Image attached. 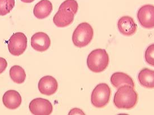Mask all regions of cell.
I'll return each instance as SVG.
<instances>
[{"mask_svg": "<svg viewBox=\"0 0 154 115\" xmlns=\"http://www.w3.org/2000/svg\"><path fill=\"white\" fill-rule=\"evenodd\" d=\"M137 25L133 19L129 16H124L118 20V29L124 36H133L137 32Z\"/></svg>", "mask_w": 154, "mask_h": 115, "instance_id": "30bf717a", "label": "cell"}, {"mask_svg": "<svg viewBox=\"0 0 154 115\" xmlns=\"http://www.w3.org/2000/svg\"><path fill=\"white\" fill-rule=\"evenodd\" d=\"M74 16L70 12L59 9L53 17V22L58 27H66L73 23Z\"/></svg>", "mask_w": 154, "mask_h": 115, "instance_id": "4fadbf2b", "label": "cell"}, {"mask_svg": "<svg viewBox=\"0 0 154 115\" xmlns=\"http://www.w3.org/2000/svg\"><path fill=\"white\" fill-rule=\"evenodd\" d=\"M27 37L23 33H15L9 40L8 49L10 53L17 56L23 54L27 49Z\"/></svg>", "mask_w": 154, "mask_h": 115, "instance_id": "5b68a950", "label": "cell"}, {"mask_svg": "<svg viewBox=\"0 0 154 115\" xmlns=\"http://www.w3.org/2000/svg\"><path fill=\"white\" fill-rule=\"evenodd\" d=\"M4 106L10 110H15L22 103V97L17 91L10 90L5 92L2 97Z\"/></svg>", "mask_w": 154, "mask_h": 115, "instance_id": "8fae6325", "label": "cell"}, {"mask_svg": "<svg viewBox=\"0 0 154 115\" xmlns=\"http://www.w3.org/2000/svg\"><path fill=\"white\" fill-rule=\"evenodd\" d=\"M15 6V0H0V15L9 14Z\"/></svg>", "mask_w": 154, "mask_h": 115, "instance_id": "ac0fdd59", "label": "cell"}, {"mask_svg": "<svg viewBox=\"0 0 154 115\" xmlns=\"http://www.w3.org/2000/svg\"><path fill=\"white\" fill-rule=\"evenodd\" d=\"M154 45L152 44L150 45L145 51V60L146 62L152 66L154 65Z\"/></svg>", "mask_w": 154, "mask_h": 115, "instance_id": "d6986e66", "label": "cell"}, {"mask_svg": "<svg viewBox=\"0 0 154 115\" xmlns=\"http://www.w3.org/2000/svg\"><path fill=\"white\" fill-rule=\"evenodd\" d=\"M8 63L6 60L4 58L0 57V74H2L6 69Z\"/></svg>", "mask_w": 154, "mask_h": 115, "instance_id": "ffe728a7", "label": "cell"}, {"mask_svg": "<svg viewBox=\"0 0 154 115\" xmlns=\"http://www.w3.org/2000/svg\"><path fill=\"white\" fill-rule=\"evenodd\" d=\"M109 56L106 50L97 49L92 51L87 58V65L91 72L100 73L108 67Z\"/></svg>", "mask_w": 154, "mask_h": 115, "instance_id": "7a4b0ae2", "label": "cell"}, {"mask_svg": "<svg viewBox=\"0 0 154 115\" xmlns=\"http://www.w3.org/2000/svg\"><path fill=\"white\" fill-rule=\"evenodd\" d=\"M38 88L42 94L50 96L54 94L57 91L58 83L57 80L53 76H46L40 80Z\"/></svg>", "mask_w": 154, "mask_h": 115, "instance_id": "ba28073f", "label": "cell"}, {"mask_svg": "<svg viewBox=\"0 0 154 115\" xmlns=\"http://www.w3.org/2000/svg\"><path fill=\"white\" fill-rule=\"evenodd\" d=\"M9 74L11 79L18 84L23 83L26 78V74L24 69L18 65L11 67Z\"/></svg>", "mask_w": 154, "mask_h": 115, "instance_id": "2e32d148", "label": "cell"}, {"mask_svg": "<svg viewBox=\"0 0 154 115\" xmlns=\"http://www.w3.org/2000/svg\"><path fill=\"white\" fill-rule=\"evenodd\" d=\"M53 11V5L49 0H41L33 9V14L36 18L43 19L48 17Z\"/></svg>", "mask_w": 154, "mask_h": 115, "instance_id": "7c38bea8", "label": "cell"}, {"mask_svg": "<svg viewBox=\"0 0 154 115\" xmlns=\"http://www.w3.org/2000/svg\"><path fill=\"white\" fill-rule=\"evenodd\" d=\"M138 79L141 86L147 89L154 88V71L145 68L138 74Z\"/></svg>", "mask_w": 154, "mask_h": 115, "instance_id": "9a60e30c", "label": "cell"}, {"mask_svg": "<svg viewBox=\"0 0 154 115\" xmlns=\"http://www.w3.org/2000/svg\"><path fill=\"white\" fill-rule=\"evenodd\" d=\"M59 9L70 12L75 15L78 11L79 5L76 0H66L60 5Z\"/></svg>", "mask_w": 154, "mask_h": 115, "instance_id": "e0dca14e", "label": "cell"}, {"mask_svg": "<svg viewBox=\"0 0 154 115\" xmlns=\"http://www.w3.org/2000/svg\"><path fill=\"white\" fill-rule=\"evenodd\" d=\"M137 19L142 27L146 29L154 28V6L145 5L140 7L137 12Z\"/></svg>", "mask_w": 154, "mask_h": 115, "instance_id": "8992f818", "label": "cell"}, {"mask_svg": "<svg viewBox=\"0 0 154 115\" xmlns=\"http://www.w3.org/2000/svg\"><path fill=\"white\" fill-rule=\"evenodd\" d=\"M85 115V113L83 112V111H82L81 110L79 109V108H74L73 110H71V111L69 112V113H68V115Z\"/></svg>", "mask_w": 154, "mask_h": 115, "instance_id": "44dd1931", "label": "cell"}, {"mask_svg": "<svg viewBox=\"0 0 154 115\" xmlns=\"http://www.w3.org/2000/svg\"><path fill=\"white\" fill-rule=\"evenodd\" d=\"M111 94V89L107 83H100L97 85L91 93L92 105L97 108H104L109 104Z\"/></svg>", "mask_w": 154, "mask_h": 115, "instance_id": "277c9868", "label": "cell"}, {"mask_svg": "<svg viewBox=\"0 0 154 115\" xmlns=\"http://www.w3.org/2000/svg\"><path fill=\"white\" fill-rule=\"evenodd\" d=\"M29 108L32 114L35 115H49L53 112V105L49 101L38 98L30 102Z\"/></svg>", "mask_w": 154, "mask_h": 115, "instance_id": "52a82bcc", "label": "cell"}, {"mask_svg": "<svg viewBox=\"0 0 154 115\" xmlns=\"http://www.w3.org/2000/svg\"><path fill=\"white\" fill-rule=\"evenodd\" d=\"M20 1L24 3H31L32 2H33L35 0H20Z\"/></svg>", "mask_w": 154, "mask_h": 115, "instance_id": "7402d4cb", "label": "cell"}, {"mask_svg": "<svg viewBox=\"0 0 154 115\" xmlns=\"http://www.w3.org/2000/svg\"><path fill=\"white\" fill-rule=\"evenodd\" d=\"M94 36V31L91 24L83 22L78 25L72 35V42L74 45L82 48L88 45Z\"/></svg>", "mask_w": 154, "mask_h": 115, "instance_id": "3957f363", "label": "cell"}, {"mask_svg": "<svg viewBox=\"0 0 154 115\" xmlns=\"http://www.w3.org/2000/svg\"><path fill=\"white\" fill-rule=\"evenodd\" d=\"M138 95L134 88L124 85L118 88L113 98L114 105L118 109L131 110L136 106Z\"/></svg>", "mask_w": 154, "mask_h": 115, "instance_id": "6da1fadb", "label": "cell"}, {"mask_svg": "<svg viewBox=\"0 0 154 115\" xmlns=\"http://www.w3.org/2000/svg\"><path fill=\"white\" fill-rule=\"evenodd\" d=\"M111 83L115 88H118L124 85H131L134 88L135 85L133 79L128 74L123 72H115L111 77Z\"/></svg>", "mask_w": 154, "mask_h": 115, "instance_id": "5bb4252c", "label": "cell"}, {"mask_svg": "<svg viewBox=\"0 0 154 115\" xmlns=\"http://www.w3.org/2000/svg\"><path fill=\"white\" fill-rule=\"evenodd\" d=\"M31 44L35 50L44 52L48 50L50 47L51 40L46 33L39 32L35 33L32 36Z\"/></svg>", "mask_w": 154, "mask_h": 115, "instance_id": "9c48e42d", "label": "cell"}]
</instances>
